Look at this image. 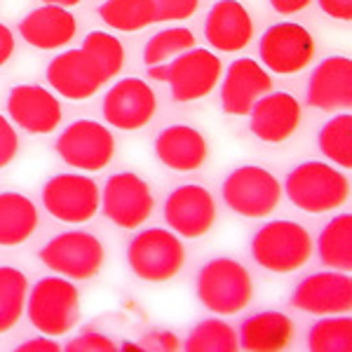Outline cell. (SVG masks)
Wrapping results in <instances>:
<instances>
[{
    "mask_svg": "<svg viewBox=\"0 0 352 352\" xmlns=\"http://www.w3.org/2000/svg\"><path fill=\"white\" fill-rule=\"evenodd\" d=\"M287 195L298 209L324 214L348 200V176L327 162H300L287 174Z\"/></svg>",
    "mask_w": 352,
    "mask_h": 352,
    "instance_id": "6da1fadb",
    "label": "cell"
},
{
    "mask_svg": "<svg viewBox=\"0 0 352 352\" xmlns=\"http://www.w3.org/2000/svg\"><path fill=\"white\" fill-rule=\"evenodd\" d=\"M197 298L217 315H235L254 298V285L247 268L232 258H212L202 265L195 282Z\"/></svg>",
    "mask_w": 352,
    "mask_h": 352,
    "instance_id": "7a4b0ae2",
    "label": "cell"
},
{
    "mask_svg": "<svg viewBox=\"0 0 352 352\" xmlns=\"http://www.w3.org/2000/svg\"><path fill=\"white\" fill-rule=\"evenodd\" d=\"M252 256L261 268L287 275L303 268L310 261L312 237L303 226L294 221H270L254 235Z\"/></svg>",
    "mask_w": 352,
    "mask_h": 352,
    "instance_id": "3957f363",
    "label": "cell"
},
{
    "mask_svg": "<svg viewBox=\"0 0 352 352\" xmlns=\"http://www.w3.org/2000/svg\"><path fill=\"white\" fill-rule=\"evenodd\" d=\"M80 294L68 277H43L26 296V312L31 324L45 336H64L78 324Z\"/></svg>",
    "mask_w": 352,
    "mask_h": 352,
    "instance_id": "277c9868",
    "label": "cell"
},
{
    "mask_svg": "<svg viewBox=\"0 0 352 352\" xmlns=\"http://www.w3.org/2000/svg\"><path fill=\"white\" fill-rule=\"evenodd\" d=\"M127 263L144 282H167L181 272L186 263V249L179 235L164 228H148L129 242Z\"/></svg>",
    "mask_w": 352,
    "mask_h": 352,
    "instance_id": "5b68a950",
    "label": "cell"
},
{
    "mask_svg": "<svg viewBox=\"0 0 352 352\" xmlns=\"http://www.w3.org/2000/svg\"><path fill=\"white\" fill-rule=\"evenodd\" d=\"M223 73V64L209 50H188L172 64L148 66L153 80L169 82L174 101H195L212 94Z\"/></svg>",
    "mask_w": 352,
    "mask_h": 352,
    "instance_id": "8992f818",
    "label": "cell"
},
{
    "mask_svg": "<svg viewBox=\"0 0 352 352\" xmlns=\"http://www.w3.org/2000/svg\"><path fill=\"white\" fill-rule=\"evenodd\" d=\"M41 261L68 280H89L104 268L106 252L92 232L68 230L43 244Z\"/></svg>",
    "mask_w": 352,
    "mask_h": 352,
    "instance_id": "52a82bcc",
    "label": "cell"
},
{
    "mask_svg": "<svg viewBox=\"0 0 352 352\" xmlns=\"http://www.w3.org/2000/svg\"><path fill=\"white\" fill-rule=\"evenodd\" d=\"M282 188L268 169L256 164H244L226 176L223 181V202L235 214L247 219L268 217L277 209Z\"/></svg>",
    "mask_w": 352,
    "mask_h": 352,
    "instance_id": "ba28073f",
    "label": "cell"
},
{
    "mask_svg": "<svg viewBox=\"0 0 352 352\" xmlns=\"http://www.w3.org/2000/svg\"><path fill=\"white\" fill-rule=\"evenodd\" d=\"M56 153L68 167L82 169V172H99L113 160L116 139L106 124L96 120H78L59 134Z\"/></svg>",
    "mask_w": 352,
    "mask_h": 352,
    "instance_id": "9c48e42d",
    "label": "cell"
},
{
    "mask_svg": "<svg viewBox=\"0 0 352 352\" xmlns=\"http://www.w3.org/2000/svg\"><path fill=\"white\" fill-rule=\"evenodd\" d=\"M43 204L54 219L64 223H85L99 212V186L87 174H56L45 184Z\"/></svg>",
    "mask_w": 352,
    "mask_h": 352,
    "instance_id": "30bf717a",
    "label": "cell"
},
{
    "mask_svg": "<svg viewBox=\"0 0 352 352\" xmlns=\"http://www.w3.org/2000/svg\"><path fill=\"white\" fill-rule=\"evenodd\" d=\"M258 56L277 76H294L310 66L315 41L310 31L294 21L272 24L258 43Z\"/></svg>",
    "mask_w": 352,
    "mask_h": 352,
    "instance_id": "8fae6325",
    "label": "cell"
},
{
    "mask_svg": "<svg viewBox=\"0 0 352 352\" xmlns=\"http://www.w3.org/2000/svg\"><path fill=\"white\" fill-rule=\"evenodd\" d=\"M99 207L111 223L134 230L153 214V195L148 184L139 174L118 172L106 181Z\"/></svg>",
    "mask_w": 352,
    "mask_h": 352,
    "instance_id": "7c38bea8",
    "label": "cell"
},
{
    "mask_svg": "<svg viewBox=\"0 0 352 352\" xmlns=\"http://www.w3.org/2000/svg\"><path fill=\"white\" fill-rule=\"evenodd\" d=\"M292 305L310 315H345L352 310V277L348 272H315L298 282Z\"/></svg>",
    "mask_w": 352,
    "mask_h": 352,
    "instance_id": "4fadbf2b",
    "label": "cell"
},
{
    "mask_svg": "<svg viewBox=\"0 0 352 352\" xmlns=\"http://www.w3.org/2000/svg\"><path fill=\"white\" fill-rule=\"evenodd\" d=\"M164 221L181 237H202L217 221V204L212 192L202 186H179L164 202Z\"/></svg>",
    "mask_w": 352,
    "mask_h": 352,
    "instance_id": "5bb4252c",
    "label": "cell"
},
{
    "mask_svg": "<svg viewBox=\"0 0 352 352\" xmlns=\"http://www.w3.org/2000/svg\"><path fill=\"white\" fill-rule=\"evenodd\" d=\"M155 94L139 78H122L104 96V118L111 127L134 132L151 122L155 116Z\"/></svg>",
    "mask_w": 352,
    "mask_h": 352,
    "instance_id": "9a60e30c",
    "label": "cell"
},
{
    "mask_svg": "<svg viewBox=\"0 0 352 352\" xmlns=\"http://www.w3.org/2000/svg\"><path fill=\"white\" fill-rule=\"evenodd\" d=\"M8 113L16 127L28 134H50L59 127V99L41 85H16L8 94Z\"/></svg>",
    "mask_w": 352,
    "mask_h": 352,
    "instance_id": "2e32d148",
    "label": "cell"
},
{
    "mask_svg": "<svg viewBox=\"0 0 352 352\" xmlns=\"http://www.w3.org/2000/svg\"><path fill=\"white\" fill-rule=\"evenodd\" d=\"M50 87L56 94L66 96L71 101H82L94 96L104 85L99 68H96L94 59L85 50H68L54 56L50 61L47 71H45Z\"/></svg>",
    "mask_w": 352,
    "mask_h": 352,
    "instance_id": "e0dca14e",
    "label": "cell"
},
{
    "mask_svg": "<svg viewBox=\"0 0 352 352\" xmlns=\"http://www.w3.org/2000/svg\"><path fill=\"white\" fill-rule=\"evenodd\" d=\"M308 104L317 111L352 109V61L348 56H327L308 80Z\"/></svg>",
    "mask_w": 352,
    "mask_h": 352,
    "instance_id": "ac0fdd59",
    "label": "cell"
},
{
    "mask_svg": "<svg viewBox=\"0 0 352 352\" xmlns=\"http://www.w3.org/2000/svg\"><path fill=\"white\" fill-rule=\"evenodd\" d=\"M272 89V78L254 59H237L226 71L221 106L228 116H249L252 106Z\"/></svg>",
    "mask_w": 352,
    "mask_h": 352,
    "instance_id": "d6986e66",
    "label": "cell"
},
{
    "mask_svg": "<svg viewBox=\"0 0 352 352\" xmlns=\"http://www.w3.org/2000/svg\"><path fill=\"white\" fill-rule=\"evenodd\" d=\"M300 104L287 92L263 94L249 111V127L261 141L280 144L298 129Z\"/></svg>",
    "mask_w": 352,
    "mask_h": 352,
    "instance_id": "ffe728a7",
    "label": "cell"
},
{
    "mask_svg": "<svg viewBox=\"0 0 352 352\" xmlns=\"http://www.w3.org/2000/svg\"><path fill=\"white\" fill-rule=\"evenodd\" d=\"M204 38L219 52H237L252 43L254 21L242 3L219 0L204 21Z\"/></svg>",
    "mask_w": 352,
    "mask_h": 352,
    "instance_id": "44dd1931",
    "label": "cell"
},
{
    "mask_svg": "<svg viewBox=\"0 0 352 352\" xmlns=\"http://www.w3.org/2000/svg\"><path fill=\"white\" fill-rule=\"evenodd\" d=\"M78 31L76 16L61 5H43L19 21V36L38 50H59L73 41Z\"/></svg>",
    "mask_w": 352,
    "mask_h": 352,
    "instance_id": "7402d4cb",
    "label": "cell"
},
{
    "mask_svg": "<svg viewBox=\"0 0 352 352\" xmlns=\"http://www.w3.org/2000/svg\"><path fill=\"white\" fill-rule=\"evenodd\" d=\"M155 155L164 167L174 172H192V169H200L207 160V141L197 129L172 124L157 134Z\"/></svg>",
    "mask_w": 352,
    "mask_h": 352,
    "instance_id": "603a6c76",
    "label": "cell"
},
{
    "mask_svg": "<svg viewBox=\"0 0 352 352\" xmlns=\"http://www.w3.org/2000/svg\"><path fill=\"white\" fill-rule=\"evenodd\" d=\"M296 327L285 312L263 310L249 315L240 327V348L249 352H277L294 340Z\"/></svg>",
    "mask_w": 352,
    "mask_h": 352,
    "instance_id": "cb8c5ba5",
    "label": "cell"
},
{
    "mask_svg": "<svg viewBox=\"0 0 352 352\" xmlns=\"http://www.w3.org/2000/svg\"><path fill=\"white\" fill-rule=\"evenodd\" d=\"M38 228V209L21 192H0V247H16L31 240Z\"/></svg>",
    "mask_w": 352,
    "mask_h": 352,
    "instance_id": "d4e9b609",
    "label": "cell"
},
{
    "mask_svg": "<svg viewBox=\"0 0 352 352\" xmlns=\"http://www.w3.org/2000/svg\"><path fill=\"white\" fill-rule=\"evenodd\" d=\"M317 254L327 268L352 272V214H338L322 228Z\"/></svg>",
    "mask_w": 352,
    "mask_h": 352,
    "instance_id": "484cf974",
    "label": "cell"
},
{
    "mask_svg": "<svg viewBox=\"0 0 352 352\" xmlns=\"http://www.w3.org/2000/svg\"><path fill=\"white\" fill-rule=\"evenodd\" d=\"M28 280L19 268L0 265V333L16 327L26 308Z\"/></svg>",
    "mask_w": 352,
    "mask_h": 352,
    "instance_id": "4316f807",
    "label": "cell"
},
{
    "mask_svg": "<svg viewBox=\"0 0 352 352\" xmlns=\"http://www.w3.org/2000/svg\"><path fill=\"white\" fill-rule=\"evenodd\" d=\"M99 16L116 31H141L155 24V5L153 0H106Z\"/></svg>",
    "mask_w": 352,
    "mask_h": 352,
    "instance_id": "83f0119b",
    "label": "cell"
},
{
    "mask_svg": "<svg viewBox=\"0 0 352 352\" xmlns=\"http://www.w3.org/2000/svg\"><path fill=\"white\" fill-rule=\"evenodd\" d=\"M317 146L327 160L343 169H352V113L331 118L317 134Z\"/></svg>",
    "mask_w": 352,
    "mask_h": 352,
    "instance_id": "f1b7e54d",
    "label": "cell"
},
{
    "mask_svg": "<svg viewBox=\"0 0 352 352\" xmlns=\"http://www.w3.org/2000/svg\"><path fill=\"white\" fill-rule=\"evenodd\" d=\"M237 348H240L237 331L223 320L200 322L184 340V350L188 352H235Z\"/></svg>",
    "mask_w": 352,
    "mask_h": 352,
    "instance_id": "f546056e",
    "label": "cell"
},
{
    "mask_svg": "<svg viewBox=\"0 0 352 352\" xmlns=\"http://www.w3.org/2000/svg\"><path fill=\"white\" fill-rule=\"evenodd\" d=\"M308 350L312 352H350L352 350V320L345 315H327L308 331Z\"/></svg>",
    "mask_w": 352,
    "mask_h": 352,
    "instance_id": "4dcf8cb0",
    "label": "cell"
},
{
    "mask_svg": "<svg viewBox=\"0 0 352 352\" xmlns=\"http://www.w3.org/2000/svg\"><path fill=\"white\" fill-rule=\"evenodd\" d=\"M82 50L94 59L104 82L113 80L122 71L124 64V47L116 36L106 31H92L82 41Z\"/></svg>",
    "mask_w": 352,
    "mask_h": 352,
    "instance_id": "1f68e13d",
    "label": "cell"
},
{
    "mask_svg": "<svg viewBox=\"0 0 352 352\" xmlns=\"http://www.w3.org/2000/svg\"><path fill=\"white\" fill-rule=\"evenodd\" d=\"M195 47V36L188 28H164V31L155 33L144 50V61L146 66H160L164 61H169L176 54H184L188 50Z\"/></svg>",
    "mask_w": 352,
    "mask_h": 352,
    "instance_id": "d6a6232c",
    "label": "cell"
},
{
    "mask_svg": "<svg viewBox=\"0 0 352 352\" xmlns=\"http://www.w3.org/2000/svg\"><path fill=\"white\" fill-rule=\"evenodd\" d=\"M64 350L66 352H116L118 345L106 333L96 331V329H85L76 338L68 340Z\"/></svg>",
    "mask_w": 352,
    "mask_h": 352,
    "instance_id": "836d02e7",
    "label": "cell"
},
{
    "mask_svg": "<svg viewBox=\"0 0 352 352\" xmlns=\"http://www.w3.org/2000/svg\"><path fill=\"white\" fill-rule=\"evenodd\" d=\"M155 21H181L195 14L200 0H153Z\"/></svg>",
    "mask_w": 352,
    "mask_h": 352,
    "instance_id": "e575fe53",
    "label": "cell"
},
{
    "mask_svg": "<svg viewBox=\"0 0 352 352\" xmlns=\"http://www.w3.org/2000/svg\"><path fill=\"white\" fill-rule=\"evenodd\" d=\"M136 348L141 350H151V352H174L181 348L176 333L167 331V329H153V331L144 333Z\"/></svg>",
    "mask_w": 352,
    "mask_h": 352,
    "instance_id": "d590c367",
    "label": "cell"
},
{
    "mask_svg": "<svg viewBox=\"0 0 352 352\" xmlns=\"http://www.w3.org/2000/svg\"><path fill=\"white\" fill-rule=\"evenodd\" d=\"M16 148H19V139H16L12 122L5 116H0V169L14 160Z\"/></svg>",
    "mask_w": 352,
    "mask_h": 352,
    "instance_id": "8d00e7d4",
    "label": "cell"
},
{
    "mask_svg": "<svg viewBox=\"0 0 352 352\" xmlns=\"http://www.w3.org/2000/svg\"><path fill=\"white\" fill-rule=\"evenodd\" d=\"M322 12H327L333 19L350 21L352 19V0H317Z\"/></svg>",
    "mask_w": 352,
    "mask_h": 352,
    "instance_id": "74e56055",
    "label": "cell"
},
{
    "mask_svg": "<svg viewBox=\"0 0 352 352\" xmlns=\"http://www.w3.org/2000/svg\"><path fill=\"white\" fill-rule=\"evenodd\" d=\"M61 345L56 343L52 336H38V338H31L26 343L16 345V352H59Z\"/></svg>",
    "mask_w": 352,
    "mask_h": 352,
    "instance_id": "f35d334b",
    "label": "cell"
},
{
    "mask_svg": "<svg viewBox=\"0 0 352 352\" xmlns=\"http://www.w3.org/2000/svg\"><path fill=\"white\" fill-rule=\"evenodd\" d=\"M14 54V36L5 24H0V66H5Z\"/></svg>",
    "mask_w": 352,
    "mask_h": 352,
    "instance_id": "ab89813d",
    "label": "cell"
},
{
    "mask_svg": "<svg viewBox=\"0 0 352 352\" xmlns=\"http://www.w3.org/2000/svg\"><path fill=\"white\" fill-rule=\"evenodd\" d=\"M312 0H270V5L275 8V12L280 14H296L300 10H305Z\"/></svg>",
    "mask_w": 352,
    "mask_h": 352,
    "instance_id": "60d3db41",
    "label": "cell"
},
{
    "mask_svg": "<svg viewBox=\"0 0 352 352\" xmlns=\"http://www.w3.org/2000/svg\"><path fill=\"white\" fill-rule=\"evenodd\" d=\"M80 0H45V5H61V8H73L78 5Z\"/></svg>",
    "mask_w": 352,
    "mask_h": 352,
    "instance_id": "b9f144b4",
    "label": "cell"
}]
</instances>
